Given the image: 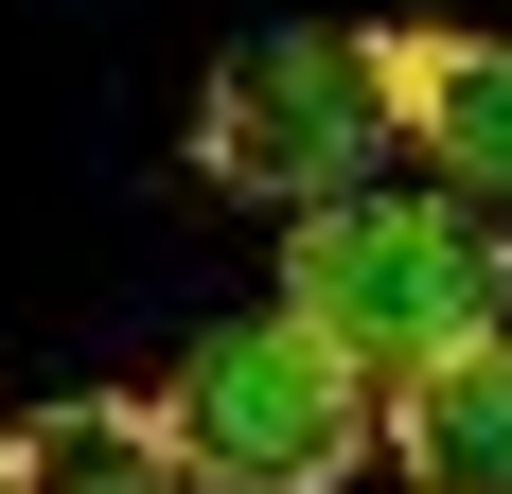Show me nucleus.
<instances>
[{"mask_svg":"<svg viewBox=\"0 0 512 494\" xmlns=\"http://www.w3.org/2000/svg\"><path fill=\"white\" fill-rule=\"evenodd\" d=\"M142 424H159V459L195 494H336L371 459V389L301 336V318H212Z\"/></svg>","mask_w":512,"mask_h":494,"instance_id":"2","label":"nucleus"},{"mask_svg":"<svg viewBox=\"0 0 512 494\" xmlns=\"http://www.w3.org/2000/svg\"><path fill=\"white\" fill-rule=\"evenodd\" d=\"M389 142H407V53H389V36H336V18L230 36V71H212V106H195V159L230 177V195H265V212L354 195Z\"/></svg>","mask_w":512,"mask_h":494,"instance_id":"3","label":"nucleus"},{"mask_svg":"<svg viewBox=\"0 0 512 494\" xmlns=\"http://www.w3.org/2000/svg\"><path fill=\"white\" fill-rule=\"evenodd\" d=\"M283 318H301L354 389H407V371H442V353L512 336V230L460 212V195L354 177V195L283 212Z\"/></svg>","mask_w":512,"mask_h":494,"instance_id":"1","label":"nucleus"},{"mask_svg":"<svg viewBox=\"0 0 512 494\" xmlns=\"http://www.w3.org/2000/svg\"><path fill=\"white\" fill-rule=\"evenodd\" d=\"M407 53V142L460 212L512 230V36H389Z\"/></svg>","mask_w":512,"mask_h":494,"instance_id":"5","label":"nucleus"},{"mask_svg":"<svg viewBox=\"0 0 512 494\" xmlns=\"http://www.w3.org/2000/svg\"><path fill=\"white\" fill-rule=\"evenodd\" d=\"M371 459H407L424 494H512V336L442 353L407 389H371Z\"/></svg>","mask_w":512,"mask_h":494,"instance_id":"4","label":"nucleus"},{"mask_svg":"<svg viewBox=\"0 0 512 494\" xmlns=\"http://www.w3.org/2000/svg\"><path fill=\"white\" fill-rule=\"evenodd\" d=\"M0 494H177V459L124 389H71L36 424H0Z\"/></svg>","mask_w":512,"mask_h":494,"instance_id":"6","label":"nucleus"}]
</instances>
